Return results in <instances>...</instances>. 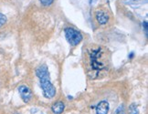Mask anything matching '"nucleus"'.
I'll use <instances>...</instances> for the list:
<instances>
[{"instance_id": "f257e3e1", "label": "nucleus", "mask_w": 148, "mask_h": 114, "mask_svg": "<svg viewBox=\"0 0 148 114\" xmlns=\"http://www.w3.org/2000/svg\"><path fill=\"white\" fill-rule=\"evenodd\" d=\"M88 58L90 70L92 72H96V76L101 71L106 70L107 63L105 59V53L101 47L88 49Z\"/></svg>"}, {"instance_id": "f03ea898", "label": "nucleus", "mask_w": 148, "mask_h": 114, "mask_svg": "<svg viewBox=\"0 0 148 114\" xmlns=\"http://www.w3.org/2000/svg\"><path fill=\"white\" fill-rule=\"evenodd\" d=\"M36 74L40 81V87L43 91V95L47 99H52L56 95V89L50 81L49 72L47 65L42 64L36 70Z\"/></svg>"}, {"instance_id": "7ed1b4c3", "label": "nucleus", "mask_w": 148, "mask_h": 114, "mask_svg": "<svg viewBox=\"0 0 148 114\" xmlns=\"http://www.w3.org/2000/svg\"><path fill=\"white\" fill-rule=\"evenodd\" d=\"M64 33H65V38L67 39V41L71 46H77L82 40V33L73 27H66L64 29Z\"/></svg>"}, {"instance_id": "20e7f679", "label": "nucleus", "mask_w": 148, "mask_h": 114, "mask_svg": "<svg viewBox=\"0 0 148 114\" xmlns=\"http://www.w3.org/2000/svg\"><path fill=\"white\" fill-rule=\"evenodd\" d=\"M18 92L24 102H29L32 99V91L26 85H21L18 87Z\"/></svg>"}, {"instance_id": "39448f33", "label": "nucleus", "mask_w": 148, "mask_h": 114, "mask_svg": "<svg viewBox=\"0 0 148 114\" xmlns=\"http://www.w3.org/2000/svg\"><path fill=\"white\" fill-rule=\"evenodd\" d=\"M95 18L100 25H106L110 19V16L105 10L100 9L95 12Z\"/></svg>"}, {"instance_id": "423d86ee", "label": "nucleus", "mask_w": 148, "mask_h": 114, "mask_svg": "<svg viewBox=\"0 0 148 114\" xmlns=\"http://www.w3.org/2000/svg\"><path fill=\"white\" fill-rule=\"evenodd\" d=\"M109 112V103L106 100H101L96 106V114H108Z\"/></svg>"}, {"instance_id": "0eeeda50", "label": "nucleus", "mask_w": 148, "mask_h": 114, "mask_svg": "<svg viewBox=\"0 0 148 114\" xmlns=\"http://www.w3.org/2000/svg\"><path fill=\"white\" fill-rule=\"evenodd\" d=\"M65 109V105L62 101H57L51 106V110L55 114H61Z\"/></svg>"}, {"instance_id": "6e6552de", "label": "nucleus", "mask_w": 148, "mask_h": 114, "mask_svg": "<svg viewBox=\"0 0 148 114\" xmlns=\"http://www.w3.org/2000/svg\"><path fill=\"white\" fill-rule=\"evenodd\" d=\"M129 113L130 114H139V110L137 108V105L135 103L131 104L129 107Z\"/></svg>"}, {"instance_id": "1a4fd4ad", "label": "nucleus", "mask_w": 148, "mask_h": 114, "mask_svg": "<svg viewBox=\"0 0 148 114\" xmlns=\"http://www.w3.org/2000/svg\"><path fill=\"white\" fill-rule=\"evenodd\" d=\"M113 114H125V109H124L123 104L119 106L117 109L115 110V111L113 112Z\"/></svg>"}, {"instance_id": "9d476101", "label": "nucleus", "mask_w": 148, "mask_h": 114, "mask_svg": "<svg viewBox=\"0 0 148 114\" xmlns=\"http://www.w3.org/2000/svg\"><path fill=\"white\" fill-rule=\"evenodd\" d=\"M5 22H7V16L4 14L0 13V27H2L5 24Z\"/></svg>"}, {"instance_id": "9b49d317", "label": "nucleus", "mask_w": 148, "mask_h": 114, "mask_svg": "<svg viewBox=\"0 0 148 114\" xmlns=\"http://www.w3.org/2000/svg\"><path fill=\"white\" fill-rule=\"evenodd\" d=\"M39 2L44 7H49V5H50L54 2V0H39Z\"/></svg>"}, {"instance_id": "f8f14e48", "label": "nucleus", "mask_w": 148, "mask_h": 114, "mask_svg": "<svg viewBox=\"0 0 148 114\" xmlns=\"http://www.w3.org/2000/svg\"><path fill=\"white\" fill-rule=\"evenodd\" d=\"M143 27H144V29H145V36L147 37V21H145L143 23Z\"/></svg>"}, {"instance_id": "ddd939ff", "label": "nucleus", "mask_w": 148, "mask_h": 114, "mask_svg": "<svg viewBox=\"0 0 148 114\" xmlns=\"http://www.w3.org/2000/svg\"><path fill=\"white\" fill-rule=\"evenodd\" d=\"M16 114H18V113H16Z\"/></svg>"}]
</instances>
